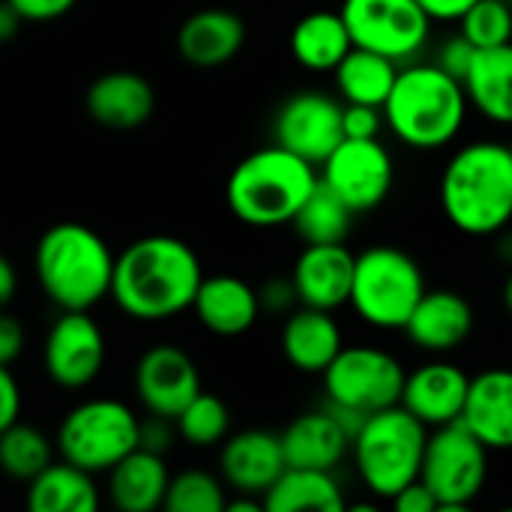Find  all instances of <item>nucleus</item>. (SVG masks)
<instances>
[{
    "instance_id": "1",
    "label": "nucleus",
    "mask_w": 512,
    "mask_h": 512,
    "mask_svg": "<svg viewBox=\"0 0 512 512\" xmlns=\"http://www.w3.org/2000/svg\"><path fill=\"white\" fill-rule=\"evenodd\" d=\"M201 279V261L186 240L150 234L117 255L111 300L135 321H165L192 309Z\"/></svg>"
},
{
    "instance_id": "2",
    "label": "nucleus",
    "mask_w": 512,
    "mask_h": 512,
    "mask_svg": "<svg viewBox=\"0 0 512 512\" xmlns=\"http://www.w3.org/2000/svg\"><path fill=\"white\" fill-rule=\"evenodd\" d=\"M441 210L468 237L501 234L512 222V150L501 141L459 147L441 174Z\"/></svg>"
},
{
    "instance_id": "3",
    "label": "nucleus",
    "mask_w": 512,
    "mask_h": 512,
    "mask_svg": "<svg viewBox=\"0 0 512 512\" xmlns=\"http://www.w3.org/2000/svg\"><path fill=\"white\" fill-rule=\"evenodd\" d=\"M468 93L459 78L444 72L435 60H411L399 66L396 84L384 102L387 129L414 150H441L465 126Z\"/></svg>"
},
{
    "instance_id": "4",
    "label": "nucleus",
    "mask_w": 512,
    "mask_h": 512,
    "mask_svg": "<svg viewBox=\"0 0 512 512\" xmlns=\"http://www.w3.org/2000/svg\"><path fill=\"white\" fill-rule=\"evenodd\" d=\"M117 255L81 222H57L36 240L33 273L45 297L63 312H90L111 297Z\"/></svg>"
},
{
    "instance_id": "5",
    "label": "nucleus",
    "mask_w": 512,
    "mask_h": 512,
    "mask_svg": "<svg viewBox=\"0 0 512 512\" xmlns=\"http://www.w3.org/2000/svg\"><path fill=\"white\" fill-rule=\"evenodd\" d=\"M318 186V168L303 156L279 147H261L249 153L228 177V210L252 228L291 225L309 192Z\"/></svg>"
},
{
    "instance_id": "6",
    "label": "nucleus",
    "mask_w": 512,
    "mask_h": 512,
    "mask_svg": "<svg viewBox=\"0 0 512 512\" xmlns=\"http://www.w3.org/2000/svg\"><path fill=\"white\" fill-rule=\"evenodd\" d=\"M426 441L429 429L402 405L366 417L351 438V459L363 486L375 498L393 501L408 483L420 480Z\"/></svg>"
},
{
    "instance_id": "7",
    "label": "nucleus",
    "mask_w": 512,
    "mask_h": 512,
    "mask_svg": "<svg viewBox=\"0 0 512 512\" xmlns=\"http://www.w3.org/2000/svg\"><path fill=\"white\" fill-rule=\"evenodd\" d=\"M405 366L384 348L345 345L336 360L324 369L327 411L354 438L366 417L402 402Z\"/></svg>"
},
{
    "instance_id": "8",
    "label": "nucleus",
    "mask_w": 512,
    "mask_h": 512,
    "mask_svg": "<svg viewBox=\"0 0 512 512\" xmlns=\"http://www.w3.org/2000/svg\"><path fill=\"white\" fill-rule=\"evenodd\" d=\"M426 291L423 267L405 249L378 243L354 261L348 306L375 330H405Z\"/></svg>"
},
{
    "instance_id": "9",
    "label": "nucleus",
    "mask_w": 512,
    "mask_h": 512,
    "mask_svg": "<svg viewBox=\"0 0 512 512\" xmlns=\"http://www.w3.org/2000/svg\"><path fill=\"white\" fill-rule=\"evenodd\" d=\"M138 438L141 417L126 402L87 399L60 420L54 444L60 459L90 474H108L138 447Z\"/></svg>"
},
{
    "instance_id": "10",
    "label": "nucleus",
    "mask_w": 512,
    "mask_h": 512,
    "mask_svg": "<svg viewBox=\"0 0 512 512\" xmlns=\"http://www.w3.org/2000/svg\"><path fill=\"white\" fill-rule=\"evenodd\" d=\"M420 480L432 489L441 510H465L486 489L489 447H483L462 423L429 429Z\"/></svg>"
},
{
    "instance_id": "11",
    "label": "nucleus",
    "mask_w": 512,
    "mask_h": 512,
    "mask_svg": "<svg viewBox=\"0 0 512 512\" xmlns=\"http://www.w3.org/2000/svg\"><path fill=\"white\" fill-rule=\"evenodd\" d=\"M339 12L357 48L396 63L420 57L435 24L417 0H342Z\"/></svg>"
},
{
    "instance_id": "12",
    "label": "nucleus",
    "mask_w": 512,
    "mask_h": 512,
    "mask_svg": "<svg viewBox=\"0 0 512 512\" xmlns=\"http://www.w3.org/2000/svg\"><path fill=\"white\" fill-rule=\"evenodd\" d=\"M318 177L354 213H369L390 198L396 162L381 138H342V144L321 162Z\"/></svg>"
},
{
    "instance_id": "13",
    "label": "nucleus",
    "mask_w": 512,
    "mask_h": 512,
    "mask_svg": "<svg viewBox=\"0 0 512 512\" xmlns=\"http://www.w3.org/2000/svg\"><path fill=\"white\" fill-rule=\"evenodd\" d=\"M345 102L321 90H303L288 96L273 117V141L315 168L342 144L345 138Z\"/></svg>"
},
{
    "instance_id": "14",
    "label": "nucleus",
    "mask_w": 512,
    "mask_h": 512,
    "mask_svg": "<svg viewBox=\"0 0 512 512\" xmlns=\"http://www.w3.org/2000/svg\"><path fill=\"white\" fill-rule=\"evenodd\" d=\"M45 375L63 390L93 384L105 366V333L90 312L63 309L51 324L42 348Z\"/></svg>"
},
{
    "instance_id": "15",
    "label": "nucleus",
    "mask_w": 512,
    "mask_h": 512,
    "mask_svg": "<svg viewBox=\"0 0 512 512\" xmlns=\"http://www.w3.org/2000/svg\"><path fill=\"white\" fill-rule=\"evenodd\" d=\"M135 396L147 414L177 420V414L201 393L195 360L177 345H153L135 363Z\"/></svg>"
},
{
    "instance_id": "16",
    "label": "nucleus",
    "mask_w": 512,
    "mask_h": 512,
    "mask_svg": "<svg viewBox=\"0 0 512 512\" xmlns=\"http://www.w3.org/2000/svg\"><path fill=\"white\" fill-rule=\"evenodd\" d=\"M471 378L450 360H429L420 369L405 375L402 408L411 411L426 429L450 426L462 420Z\"/></svg>"
},
{
    "instance_id": "17",
    "label": "nucleus",
    "mask_w": 512,
    "mask_h": 512,
    "mask_svg": "<svg viewBox=\"0 0 512 512\" xmlns=\"http://www.w3.org/2000/svg\"><path fill=\"white\" fill-rule=\"evenodd\" d=\"M285 468L288 462L282 453V438L267 429H243L222 441L219 474L237 495L264 498Z\"/></svg>"
},
{
    "instance_id": "18",
    "label": "nucleus",
    "mask_w": 512,
    "mask_h": 512,
    "mask_svg": "<svg viewBox=\"0 0 512 512\" xmlns=\"http://www.w3.org/2000/svg\"><path fill=\"white\" fill-rule=\"evenodd\" d=\"M357 255L345 249V243H312L306 246L291 270V282L297 288L300 306L336 312L351 300Z\"/></svg>"
},
{
    "instance_id": "19",
    "label": "nucleus",
    "mask_w": 512,
    "mask_h": 512,
    "mask_svg": "<svg viewBox=\"0 0 512 512\" xmlns=\"http://www.w3.org/2000/svg\"><path fill=\"white\" fill-rule=\"evenodd\" d=\"M84 108L99 126L114 129V132H132V129H141L153 117L156 90L144 75L132 69H114V72L99 75L87 87Z\"/></svg>"
},
{
    "instance_id": "20",
    "label": "nucleus",
    "mask_w": 512,
    "mask_h": 512,
    "mask_svg": "<svg viewBox=\"0 0 512 512\" xmlns=\"http://www.w3.org/2000/svg\"><path fill=\"white\" fill-rule=\"evenodd\" d=\"M420 351L444 357L474 333V306L459 291H426L402 330Z\"/></svg>"
},
{
    "instance_id": "21",
    "label": "nucleus",
    "mask_w": 512,
    "mask_h": 512,
    "mask_svg": "<svg viewBox=\"0 0 512 512\" xmlns=\"http://www.w3.org/2000/svg\"><path fill=\"white\" fill-rule=\"evenodd\" d=\"M459 423L489 453L512 450V369H486L471 378Z\"/></svg>"
},
{
    "instance_id": "22",
    "label": "nucleus",
    "mask_w": 512,
    "mask_h": 512,
    "mask_svg": "<svg viewBox=\"0 0 512 512\" xmlns=\"http://www.w3.org/2000/svg\"><path fill=\"white\" fill-rule=\"evenodd\" d=\"M192 312L198 315L204 330L231 339V336H243L255 327V321L261 315V300H258V291L246 279L219 273V276L201 279Z\"/></svg>"
},
{
    "instance_id": "23",
    "label": "nucleus",
    "mask_w": 512,
    "mask_h": 512,
    "mask_svg": "<svg viewBox=\"0 0 512 512\" xmlns=\"http://www.w3.org/2000/svg\"><path fill=\"white\" fill-rule=\"evenodd\" d=\"M246 42V24L231 9H198L177 30V51L189 66L216 69L231 63Z\"/></svg>"
},
{
    "instance_id": "24",
    "label": "nucleus",
    "mask_w": 512,
    "mask_h": 512,
    "mask_svg": "<svg viewBox=\"0 0 512 512\" xmlns=\"http://www.w3.org/2000/svg\"><path fill=\"white\" fill-rule=\"evenodd\" d=\"M282 453L288 468H318V471H336L342 459L351 453V435L345 426L327 411H306L288 429L279 435Z\"/></svg>"
},
{
    "instance_id": "25",
    "label": "nucleus",
    "mask_w": 512,
    "mask_h": 512,
    "mask_svg": "<svg viewBox=\"0 0 512 512\" xmlns=\"http://www.w3.org/2000/svg\"><path fill=\"white\" fill-rule=\"evenodd\" d=\"M342 348V330L327 309L300 306L282 327V354L303 375H324Z\"/></svg>"
},
{
    "instance_id": "26",
    "label": "nucleus",
    "mask_w": 512,
    "mask_h": 512,
    "mask_svg": "<svg viewBox=\"0 0 512 512\" xmlns=\"http://www.w3.org/2000/svg\"><path fill=\"white\" fill-rule=\"evenodd\" d=\"M168 465L162 453L135 447L108 471V501L120 512H153L165 507L168 495Z\"/></svg>"
},
{
    "instance_id": "27",
    "label": "nucleus",
    "mask_w": 512,
    "mask_h": 512,
    "mask_svg": "<svg viewBox=\"0 0 512 512\" xmlns=\"http://www.w3.org/2000/svg\"><path fill=\"white\" fill-rule=\"evenodd\" d=\"M462 84L471 108L498 126H512V42L477 48Z\"/></svg>"
},
{
    "instance_id": "28",
    "label": "nucleus",
    "mask_w": 512,
    "mask_h": 512,
    "mask_svg": "<svg viewBox=\"0 0 512 512\" xmlns=\"http://www.w3.org/2000/svg\"><path fill=\"white\" fill-rule=\"evenodd\" d=\"M96 474L60 459L27 483V507L33 512H96L102 504Z\"/></svg>"
},
{
    "instance_id": "29",
    "label": "nucleus",
    "mask_w": 512,
    "mask_h": 512,
    "mask_svg": "<svg viewBox=\"0 0 512 512\" xmlns=\"http://www.w3.org/2000/svg\"><path fill=\"white\" fill-rule=\"evenodd\" d=\"M351 48L354 39L342 12H309L291 30V57L309 72H333Z\"/></svg>"
},
{
    "instance_id": "30",
    "label": "nucleus",
    "mask_w": 512,
    "mask_h": 512,
    "mask_svg": "<svg viewBox=\"0 0 512 512\" xmlns=\"http://www.w3.org/2000/svg\"><path fill=\"white\" fill-rule=\"evenodd\" d=\"M264 512H342L345 492L333 471L285 468L279 480L264 492Z\"/></svg>"
},
{
    "instance_id": "31",
    "label": "nucleus",
    "mask_w": 512,
    "mask_h": 512,
    "mask_svg": "<svg viewBox=\"0 0 512 512\" xmlns=\"http://www.w3.org/2000/svg\"><path fill=\"white\" fill-rule=\"evenodd\" d=\"M396 75H399L396 60H390L378 51H369V48H357V45L333 69V81H336L342 102L378 105V108H384V102L396 84Z\"/></svg>"
},
{
    "instance_id": "32",
    "label": "nucleus",
    "mask_w": 512,
    "mask_h": 512,
    "mask_svg": "<svg viewBox=\"0 0 512 512\" xmlns=\"http://www.w3.org/2000/svg\"><path fill=\"white\" fill-rule=\"evenodd\" d=\"M354 216L357 213L330 186H324L318 177V186L309 192V198L303 201V207L297 210L291 225L306 246H312V243H345L351 234Z\"/></svg>"
},
{
    "instance_id": "33",
    "label": "nucleus",
    "mask_w": 512,
    "mask_h": 512,
    "mask_svg": "<svg viewBox=\"0 0 512 512\" xmlns=\"http://www.w3.org/2000/svg\"><path fill=\"white\" fill-rule=\"evenodd\" d=\"M54 450L57 444L42 429L18 420L0 432V471L15 483H30L54 462Z\"/></svg>"
},
{
    "instance_id": "34",
    "label": "nucleus",
    "mask_w": 512,
    "mask_h": 512,
    "mask_svg": "<svg viewBox=\"0 0 512 512\" xmlns=\"http://www.w3.org/2000/svg\"><path fill=\"white\" fill-rule=\"evenodd\" d=\"M177 435L198 450L219 447L231 435V411L213 393H198L180 414H177Z\"/></svg>"
},
{
    "instance_id": "35",
    "label": "nucleus",
    "mask_w": 512,
    "mask_h": 512,
    "mask_svg": "<svg viewBox=\"0 0 512 512\" xmlns=\"http://www.w3.org/2000/svg\"><path fill=\"white\" fill-rule=\"evenodd\" d=\"M225 504V480L213 477L210 471H180L168 483V512H225Z\"/></svg>"
},
{
    "instance_id": "36",
    "label": "nucleus",
    "mask_w": 512,
    "mask_h": 512,
    "mask_svg": "<svg viewBox=\"0 0 512 512\" xmlns=\"http://www.w3.org/2000/svg\"><path fill=\"white\" fill-rule=\"evenodd\" d=\"M459 33L474 48H495L512 42V3L510 0H477L462 18Z\"/></svg>"
},
{
    "instance_id": "37",
    "label": "nucleus",
    "mask_w": 512,
    "mask_h": 512,
    "mask_svg": "<svg viewBox=\"0 0 512 512\" xmlns=\"http://www.w3.org/2000/svg\"><path fill=\"white\" fill-rule=\"evenodd\" d=\"M345 138H381V129L387 126L384 108L378 105H351L345 102Z\"/></svg>"
},
{
    "instance_id": "38",
    "label": "nucleus",
    "mask_w": 512,
    "mask_h": 512,
    "mask_svg": "<svg viewBox=\"0 0 512 512\" xmlns=\"http://www.w3.org/2000/svg\"><path fill=\"white\" fill-rule=\"evenodd\" d=\"M474 54H477V48H474L462 33H456V36H450V39L438 48L435 63H438L444 72H450L453 78L465 81V75H468V69H471V63H474Z\"/></svg>"
},
{
    "instance_id": "39",
    "label": "nucleus",
    "mask_w": 512,
    "mask_h": 512,
    "mask_svg": "<svg viewBox=\"0 0 512 512\" xmlns=\"http://www.w3.org/2000/svg\"><path fill=\"white\" fill-rule=\"evenodd\" d=\"M261 300V312H273V315H291L300 303L297 288L291 279H270L264 282V288L258 291Z\"/></svg>"
},
{
    "instance_id": "40",
    "label": "nucleus",
    "mask_w": 512,
    "mask_h": 512,
    "mask_svg": "<svg viewBox=\"0 0 512 512\" xmlns=\"http://www.w3.org/2000/svg\"><path fill=\"white\" fill-rule=\"evenodd\" d=\"M174 435H177V423L168 420V417H159V414H150L147 420H141V438H138V447L150 450V453H168V447L174 444Z\"/></svg>"
},
{
    "instance_id": "41",
    "label": "nucleus",
    "mask_w": 512,
    "mask_h": 512,
    "mask_svg": "<svg viewBox=\"0 0 512 512\" xmlns=\"http://www.w3.org/2000/svg\"><path fill=\"white\" fill-rule=\"evenodd\" d=\"M24 21H54L63 18L66 12H72V6L78 0H6Z\"/></svg>"
},
{
    "instance_id": "42",
    "label": "nucleus",
    "mask_w": 512,
    "mask_h": 512,
    "mask_svg": "<svg viewBox=\"0 0 512 512\" xmlns=\"http://www.w3.org/2000/svg\"><path fill=\"white\" fill-rule=\"evenodd\" d=\"M24 327L15 315L0 309V366H12L24 351Z\"/></svg>"
},
{
    "instance_id": "43",
    "label": "nucleus",
    "mask_w": 512,
    "mask_h": 512,
    "mask_svg": "<svg viewBox=\"0 0 512 512\" xmlns=\"http://www.w3.org/2000/svg\"><path fill=\"white\" fill-rule=\"evenodd\" d=\"M21 417V387L9 366H0V432H6Z\"/></svg>"
},
{
    "instance_id": "44",
    "label": "nucleus",
    "mask_w": 512,
    "mask_h": 512,
    "mask_svg": "<svg viewBox=\"0 0 512 512\" xmlns=\"http://www.w3.org/2000/svg\"><path fill=\"white\" fill-rule=\"evenodd\" d=\"M393 507L399 512H435L441 510V504H438V498L432 495V489L423 483V480H414V483H408L393 501H390Z\"/></svg>"
},
{
    "instance_id": "45",
    "label": "nucleus",
    "mask_w": 512,
    "mask_h": 512,
    "mask_svg": "<svg viewBox=\"0 0 512 512\" xmlns=\"http://www.w3.org/2000/svg\"><path fill=\"white\" fill-rule=\"evenodd\" d=\"M417 3L426 9V15H429L432 21L450 24V21H459L477 0H417Z\"/></svg>"
},
{
    "instance_id": "46",
    "label": "nucleus",
    "mask_w": 512,
    "mask_h": 512,
    "mask_svg": "<svg viewBox=\"0 0 512 512\" xmlns=\"http://www.w3.org/2000/svg\"><path fill=\"white\" fill-rule=\"evenodd\" d=\"M18 291V273H15V264L0 252V309H6L12 303Z\"/></svg>"
},
{
    "instance_id": "47",
    "label": "nucleus",
    "mask_w": 512,
    "mask_h": 512,
    "mask_svg": "<svg viewBox=\"0 0 512 512\" xmlns=\"http://www.w3.org/2000/svg\"><path fill=\"white\" fill-rule=\"evenodd\" d=\"M24 24V18L6 3V0H0V42H9V39H15V33H18V27Z\"/></svg>"
},
{
    "instance_id": "48",
    "label": "nucleus",
    "mask_w": 512,
    "mask_h": 512,
    "mask_svg": "<svg viewBox=\"0 0 512 512\" xmlns=\"http://www.w3.org/2000/svg\"><path fill=\"white\" fill-rule=\"evenodd\" d=\"M504 306H507V312H510L512 318V273L507 276V282H504Z\"/></svg>"
},
{
    "instance_id": "49",
    "label": "nucleus",
    "mask_w": 512,
    "mask_h": 512,
    "mask_svg": "<svg viewBox=\"0 0 512 512\" xmlns=\"http://www.w3.org/2000/svg\"><path fill=\"white\" fill-rule=\"evenodd\" d=\"M510 150H512V144H510Z\"/></svg>"
},
{
    "instance_id": "50",
    "label": "nucleus",
    "mask_w": 512,
    "mask_h": 512,
    "mask_svg": "<svg viewBox=\"0 0 512 512\" xmlns=\"http://www.w3.org/2000/svg\"><path fill=\"white\" fill-rule=\"evenodd\" d=\"M510 3H512V0H510Z\"/></svg>"
}]
</instances>
